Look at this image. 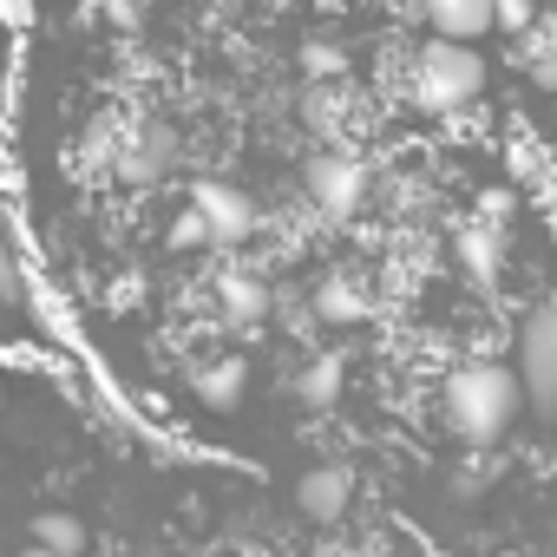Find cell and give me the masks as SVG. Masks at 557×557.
<instances>
[]
</instances>
